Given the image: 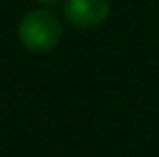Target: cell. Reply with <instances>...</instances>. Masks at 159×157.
<instances>
[{"label":"cell","mask_w":159,"mask_h":157,"mask_svg":"<svg viewBox=\"0 0 159 157\" xmlns=\"http://www.w3.org/2000/svg\"><path fill=\"white\" fill-rule=\"evenodd\" d=\"M62 36V24L54 12L39 8L22 16L18 24V40L32 52L52 51Z\"/></svg>","instance_id":"6da1fadb"},{"label":"cell","mask_w":159,"mask_h":157,"mask_svg":"<svg viewBox=\"0 0 159 157\" xmlns=\"http://www.w3.org/2000/svg\"><path fill=\"white\" fill-rule=\"evenodd\" d=\"M62 12L73 26L95 28L107 20L111 12V2L109 0H66Z\"/></svg>","instance_id":"7a4b0ae2"},{"label":"cell","mask_w":159,"mask_h":157,"mask_svg":"<svg viewBox=\"0 0 159 157\" xmlns=\"http://www.w3.org/2000/svg\"><path fill=\"white\" fill-rule=\"evenodd\" d=\"M40 4H44V6H52V4H57V2H61V0H39Z\"/></svg>","instance_id":"3957f363"}]
</instances>
